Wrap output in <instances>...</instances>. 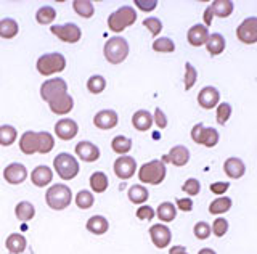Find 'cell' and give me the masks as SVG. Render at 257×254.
<instances>
[{
  "label": "cell",
  "mask_w": 257,
  "mask_h": 254,
  "mask_svg": "<svg viewBox=\"0 0 257 254\" xmlns=\"http://www.w3.org/2000/svg\"><path fill=\"white\" fill-rule=\"evenodd\" d=\"M74 201L79 209H90L95 203V198H93L92 192H88V190H80V192L76 195Z\"/></svg>",
  "instance_id": "60d3db41"
},
{
  "label": "cell",
  "mask_w": 257,
  "mask_h": 254,
  "mask_svg": "<svg viewBox=\"0 0 257 254\" xmlns=\"http://www.w3.org/2000/svg\"><path fill=\"white\" fill-rule=\"evenodd\" d=\"M223 172L227 174V176L230 179H241L244 176V172H246V166L243 163V160H239V158H235V156H231L228 158L227 161L223 163Z\"/></svg>",
  "instance_id": "7402d4cb"
},
{
  "label": "cell",
  "mask_w": 257,
  "mask_h": 254,
  "mask_svg": "<svg viewBox=\"0 0 257 254\" xmlns=\"http://www.w3.org/2000/svg\"><path fill=\"white\" fill-rule=\"evenodd\" d=\"M236 37L239 42L246 45H252L257 42V17L246 18L241 25L236 28Z\"/></svg>",
  "instance_id": "9c48e42d"
},
{
  "label": "cell",
  "mask_w": 257,
  "mask_h": 254,
  "mask_svg": "<svg viewBox=\"0 0 257 254\" xmlns=\"http://www.w3.org/2000/svg\"><path fill=\"white\" fill-rule=\"evenodd\" d=\"M204 124H196L195 127L191 129V140L195 142V144H198V145H201V136H203V131H204Z\"/></svg>",
  "instance_id": "11a10c76"
},
{
  "label": "cell",
  "mask_w": 257,
  "mask_h": 254,
  "mask_svg": "<svg viewBox=\"0 0 257 254\" xmlns=\"http://www.w3.org/2000/svg\"><path fill=\"white\" fill-rule=\"evenodd\" d=\"M150 238L158 249H164L172 241V232L164 224H155L150 227Z\"/></svg>",
  "instance_id": "30bf717a"
},
{
  "label": "cell",
  "mask_w": 257,
  "mask_h": 254,
  "mask_svg": "<svg viewBox=\"0 0 257 254\" xmlns=\"http://www.w3.org/2000/svg\"><path fill=\"white\" fill-rule=\"evenodd\" d=\"M137 217H139L140 220H145V222H150V220H153L155 219V216H156V211L151 208V206H148V204H142L139 209H137Z\"/></svg>",
  "instance_id": "681fc988"
},
{
  "label": "cell",
  "mask_w": 257,
  "mask_h": 254,
  "mask_svg": "<svg viewBox=\"0 0 257 254\" xmlns=\"http://www.w3.org/2000/svg\"><path fill=\"white\" fill-rule=\"evenodd\" d=\"M198 254H217L212 248H203V249H199Z\"/></svg>",
  "instance_id": "680465c9"
},
{
  "label": "cell",
  "mask_w": 257,
  "mask_h": 254,
  "mask_svg": "<svg viewBox=\"0 0 257 254\" xmlns=\"http://www.w3.org/2000/svg\"><path fill=\"white\" fill-rule=\"evenodd\" d=\"M52 34H55L61 42L66 44H76L82 37V31L74 23H66V25H55L50 28Z\"/></svg>",
  "instance_id": "ba28073f"
},
{
  "label": "cell",
  "mask_w": 257,
  "mask_h": 254,
  "mask_svg": "<svg viewBox=\"0 0 257 254\" xmlns=\"http://www.w3.org/2000/svg\"><path fill=\"white\" fill-rule=\"evenodd\" d=\"M15 216L21 222H29L36 216L34 204L29 203V201H20L18 204H16V208H15Z\"/></svg>",
  "instance_id": "83f0119b"
},
{
  "label": "cell",
  "mask_w": 257,
  "mask_h": 254,
  "mask_svg": "<svg viewBox=\"0 0 257 254\" xmlns=\"http://www.w3.org/2000/svg\"><path fill=\"white\" fill-rule=\"evenodd\" d=\"M153 139H155V140H159V139H161V136L156 132V134H153Z\"/></svg>",
  "instance_id": "91938a15"
},
{
  "label": "cell",
  "mask_w": 257,
  "mask_h": 254,
  "mask_svg": "<svg viewBox=\"0 0 257 254\" xmlns=\"http://www.w3.org/2000/svg\"><path fill=\"white\" fill-rule=\"evenodd\" d=\"M211 228H212V233L217 238H222V236L227 235V232H228V220L225 219V217H217L214 220V224L211 225Z\"/></svg>",
  "instance_id": "7dc6e473"
},
{
  "label": "cell",
  "mask_w": 257,
  "mask_h": 254,
  "mask_svg": "<svg viewBox=\"0 0 257 254\" xmlns=\"http://www.w3.org/2000/svg\"><path fill=\"white\" fill-rule=\"evenodd\" d=\"M20 33V26L13 18L0 20V37L2 39H13Z\"/></svg>",
  "instance_id": "4dcf8cb0"
},
{
  "label": "cell",
  "mask_w": 257,
  "mask_h": 254,
  "mask_svg": "<svg viewBox=\"0 0 257 254\" xmlns=\"http://www.w3.org/2000/svg\"><path fill=\"white\" fill-rule=\"evenodd\" d=\"M219 101H220V92L212 85L204 87L198 93V105L203 109H212L219 105Z\"/></svg>",
  "instance_id": "e0dca14e"
},
{
  "label": "cell",
  "mask_w": 257,
  "mask_h": 254,
  "mask_svg": "<svg viewBox=\"0 0 257 254\" xmlns=\"http://www.w3.org/2000/svg\"><path fill=\"white\" fill-rule=\"evenodd\" d=\"M175 201H177L175 208H179L180 211H183V212L193 211V201L190 200V198H179V200H175Z\"/></svg>",
  "instance_id": "db71d44e"
},
{
  "label": "cell",
  "mask_w": 257,
  "mask_h": 254,
  "mask_svg": "<svg viewBox=\"0 0 257 254\" xmlns=\"http://www.w3.org/2000/svg\"><path fill=\"white\" fill-rule=\"evenodd\" d=\"M103 55L111 65H120L128 57V42L124 37H109L103 47Z\"/></svg>",
  "instance_id": "7a4b0ae2"
},
{
  "label": "cell",
  "mask_w": 257,
  "mask_h": 254,
  "mask_svg": "<svg viewBox=\"0 0 257 254\" xmlns=\"http://www.w3.org/2000/svg\"><path fill=\"white\" fill-rule=\"evenodd\" d=\"M212 18H214V15H212V10H211V7H207V9L204 10V15H203V21H204V26L209 28L212 25Z\"/></svg>",
  "instance_id": "9f6ffc18"
},
{
  "label": "cell",
  "mask_w": 257,
  "mask_h": 254,
  "mask_svg": "<svg viewBox=\"0 0 257 254\" xmlns=\"http://www.w3.org/2000/svg\"><path fill=\"white\" fill-rule=\"evenodd\" d=\"M182 190L185 193H187L188 196H196L199 195L201 192V182L198 179H188V180H185L183 182V185H182Z\"/></svg>",
  "instance_id": "c3c4849f"
},
{
  "label": "cell",
  "mask_w": 257,
  "mask_h": 254,
  "mask_svg": "<svg viewBox=\"0 0 257 254\" xmlns=\"http://www.w3.org/2000/svg\"><path fill=\"white\" fill-rule=\"evenodd\" d=\"M109 185L108 176L101 171H96L90 176V188L93 190L95 193H103L106 192V188Z\"/></svg>",
  "instance_id": "1f68e13d"
},
{
  "label": "cell",
  "mask_w": 257,
  "mask_h": 254,
  "mask_svg": "<svg viewBox=\"0 0 257 254\" xmlns=\"http://www.w3.org/2000/svg\"><path fill=\"white\" fill-rule=\"evenodd\" d=\"M20 150L24 155H34L39 152V134L26 131L20 139Z\"/></svg>",
  "instance_id": "44dd1931"
},
{
  "label": "cell",
  "mask_w": 257,
  "mask_h": 254,
  "mask_svg": "<svg viewBox=\"0 0 257 254\" xmlns=\"http://www.w3.org/2000/svg\"><path fill=\"white\" fill-rule=\"evenodd\" d=\"M111 148L114 153H117L120 156H125L132 150V139H128L125 136H116L111 142Z\"/></svg>",
  "instance_id": "d6a6232c"
},
{
  "label": "cell",
  "mask_w": 257,
  "mask_h": 254,
  "mask_svg": "<svg viewBox=\"0 0 257 254\" xmlns=\"http://www.w3.org/2000/svg\"><path fill=\"white\" fill-rule=\"evenodd\" d=\"M53 168H55L56 174H58L63 180H72L79 174L80 166H79L77 160L72 155L60 153V155L55 156Z\"/></svg>",
  "instance_id": "8992f818"
},
{
  "label": "cell",
  "mask_w": 257,
  "mask_h": 254,
  "mask_svg": "<svg viewBox=\"0 0 257 254\" xmlns=\"http://www.w3.org/2000/svg\"><path fill=\"white\" fill-rule=\"evenodd\" d=\"M219 132L214 127H204L203 136H201V145H204L206 148H214L219 144Z\"/></svg>",
  "instance_id": "ab89813d"
},
{
  "label": "cell",
  "mask_w": 257,
  "mask_h": 254,
  "mask_svg": "<svg viewBox=\"0 0 257 254\" xmlns=\"http://www.w3.org/2000/svg\"><path fill=\"white\" fill-rule=\"evenodd\" d=\"M53 180V171L48 168V166H37L34 168V171L31 172V182L34 184L36 187H47L50 185Z\"/></svg>",
  "instance_id": "d6986e66"
},
{
  "label": "cell",
  "mask_w": 257,
  "mask_h": 254,
  "mask_svg": "<svg viewBox=\"0 0 257 254\" xmlns=\"http://www.w3.org/2000/svg\"><path fill=\"white\" fill-rule=\"evenodd\" d=\"M211 192L215 193V195H223L227 190L230 188V184L228 182H214V184H211Z\"/></svg>",
  "instance_id": "f5cc1de1"
},
{
  "label": "cell",
  "mask_w": 257,
  "mask_h": 254,
  "mask_svg": "<svg viewBox=\"0 0 257 254\" xmlns=\"http://www.w3.org/2000/svg\"><path fill=\"white\" fill-rule=\"evenodd\" d=\"M119 122V116L112 109H101L93 116V124L100 131H111Z\"/></svg>",
  "instance_id": "4fadbf2b"
},
{
  "label": "cell",
  "mask_w": 257,
  "mask_h": 254,
  "mask_svg": "<svg viewBox=\"0 0 257 254\" xmlns=\"http://www.w3.org/2000/svg\"><path fill=\"white\" fill-rule=\"evenodd\" d=\"M163 161L164 164L166 163H172L177 168H183V166H187L188 161H190V150L183 145H175L171 148V152L169 155L163 156Z\"/></svg>",
  "instance_id": "5bb4252c"
},
{
  "label": "cell",
  "mask_w": 257,
  "mask_h": 254,
  "mask_svg": "<svg viewBox=\"0 0 257 254\" xmlns=\"http://www.w3.org/2000/svg\"><path fill=\"white\" fill-rule=\"evenodd\" d=\"M198 81V71L196 68L191 65V63H185V76H183V84H185V90H191V87L196 84Z\"/></svg>",
  "instance_id": "b9f144b4"
},
{
  "label": "cell",
  "mask_w": 257,
  "mask_h": 254,
  "mask_svg": "<svg viewBox=\"0 0 257 254\" xmlns=\"http://www.w3.org/2000/svg\"><path fill=\"white\" fill-rule=\"evenodd\" d=\"M169 254H190V252L187 251V248H185V246L175 244V246H172L171 249H169Z\"/></svg>",
  "instance_id": "6f0895ef"
},
{
  "label": "cell",
  "mask_w": 257,
  "mask_h": 254,
  "mask_svg": "<svg viewBox=\"0 0 257 254\" xmlns=\"http://www.w3.org/2000/svg\"><path fill=\"white\" fill-rule=\"evenodd\" d=\"M209 7H211L214 17H219V18L230 17L233 13V9H235V5H233L231 0H214Z\"/></svg>",
  "instance_id": "4316f807"
},
{
  "label": "cell",
  "mask_w": 257,
  "mask_h": 254,
  "mask_svg": "<svg viewBox=\"0 0 257 254\" xmlns=\"http://www.w3.org/2000/svg\"><path fill=\"white\" fill-rule=\"evenodd\" d=\"M16 137H18V132L13 125L10 124H4L0 125V145L2 147H10L16 142Z\"/></svg>",
  "instance_id": "d590c367"
},
{
  "label": "cell",
  "mask_w": 257,
  "mask_h": 254,
  "mask_svg": "<svg viewBox=\"0 0 257 254\" xmlns=\"http://www.w3.org/2000/svg\"><path fill=\"white\" fill-rule=\"evenodd\" d=\"M68 93V84L64 79L61 77H53V79H48L45 81L42 85H40V97H42L44 101H50L60 95Z\"/></svg>",
  "instance_id": "52a82bcc"
},
{
  "label": "cell",
  "mask_w": 257,
  "mask_h": 254,
  "mask_svg": "<svg viewBox=\"0 0 257 254\" xmlns=\"http://www.w3.org/2000/svg\"><path fill=\"white\" fill-rule=\"evenodd\" d=\"M153 122H155L159 129H166V127H167V116L164 114V111L161 108L155 109V114H153Z\"/></svg>",
  "instance_id": "f907efd6"
},
{
  "label": "cell",
  "mask_w": 257,
  "mask_h": 254,
  "mask_svg": "<svg viewBox=\"0 0 257 254\" xmlns=\"http://www.w3.org/2000/svg\"><path fill=\"white\" fill-rule=\"evenodd\" d=\"M209 39V29L204 25H195L188 29L187 33V41L191 47H201L206 45Z\"/></svg>",
  "instance_id": "ffe728a7"
},
{
  "label": "cell",
  "mask_w": 257,
  "mask_h": 254,
  "mask_svg": "<svg viewBox=\"0 0 257 254\" xmlns=\"http://www.w3.org/2000/svg\"><path fill=\"white\" fill-rule=\"evenodd\" d=\"M156 216L161 222H172L177 217V208L175 204H172L171 201H164L158 206L156 209Z\"/></svg>",
  "instance_id": "f546056e"
},
{
  "label": "cell",
  "mask_w": 257,
  "mask_h": 254,
  "mask_svg": "<svg viewBox=\"0 0 257 254\" xmlns=\"http://www.w3.org/2000/svg\"><path fill=\"white\" fill-rule=\"evenodd\" d=\"M104 89H106V79L100 74H95V76H90L87 81V90L93 93V95H98L101 93Z\"/></svg>",
  "instance_id": "f35d334b"
},
{
  "label": "cell",
  "mask_w": 257,
  "mask_h": 254,
  "mask_svg": "<svg viewBox=\"0 0 257 254\" xmlns=\"http://www.w3.org/2000/svg\"><path fill=\"white\" fill-rule=\"evenodd\" d=\"M77 132H79V125H77V122L74 121V119L64 117V119H60V121L55 124V134H56V137L64 140V142H66V140H72V139L77 136Z\"/></svg>",
  "instance_id": "2e32d148"
},
{
  "label": "cell",
  "mask_w": 257,
  "mask_h": 254,
  "mask_svg": "<svg viewBox=\"0 0 257 254\" xmlns=\"http://www.w3.org/2000/svg\"><path fill=\"white\" fill-rule=\"evenodd\" d=\"M76 155L79 160H82L85 163H95L100 160V148L95 144L88 140H82L76 145Z\"/></svg>",
  "instance_id": "9a60e30c"
},
{
  "label": "cell",
  "mask_w": 257,
  "mask_h": 254,
  "mask_svg": "<svg viewBox=\"0 0 257 254\" xmlns=\"http://www.w3.org/2000/svg\"><path fill=\"white\" fill-rule=\"evenodd\" d=\"M45 201L48 208L53 211H63L72 203V192L68 185L64 184H55L47 190Z\"/></svg>",
  "instance_id": "6da1fadb"
},
{
  "label": "cell",
  "mask_w": 257,
  "mask_h": 254,
  "mask_svg": "<svg viewBox=\"0 0 257 254\" xmlns=\"http://www.w3.org/2000/svg\"><path fill=\"white\" fill-rule=\"evenodd\" d=\"M143 26L150 31L153 37H158L161 34V31H163V21L156 17H150L147 20H143Z\"/></svg>",
  "instance_id": "bcb514c9"
},
{
  "label": "cell",
  "mask_w": 257,
  "mask_h": 254,
  "mask_svg": "<svg viewBox=\"0 0 257 254\" xmlns=\"http://www.w3.org/2000/svg\"><path fill=\"white\" fill-rule=\"evenodd\" d=\"M206 49L209 52V55H212V57H217V55L223 53L225 50V37L219 33L215 34H209V39L206 42Z\"/></svg>",
  "instance_id": "484cf974"
},
{
  "label": "cell",
  "mask_w": 257,
  "mask_h": 254,
  "mask_svg": "<svg viewBox=\"0 0 257 254\" xmlns=\"http://www.w3.org/2000/svg\"><path fill=\"white\" fill-rule=\"evenodd\" d=\"M56 18V10L53 7H40V9L36 12V21L39 25H52Z\"/></svg>",
  "instance_id": "8d00e7d4"
},
{
  "label": "cell",
  "mask_w": 257,
  "mask_h": 254,
  "mask_svg": "<svg viewBox=\"0 0 257 254\" xmlns=\"http://www.w3.org/2000/svg\"><path fill=\"white\" fill-rule=\"evenodd\" d=\"M36 68L39 71V74L42 76H52L55 73H61L66 68V58L64 55L53 52V53H44L42 57H39Z\"/></svg>",
  "instance_id": "5b68a950"
},
{
  "label": "cell",
  "mask_w": 257,
  "mask_h": 254,
  "mask_svg": "<svg viewBox=\"0 0 257 254\" xmlns=\"http://www.w3.org/2000/svg\"><path fill=\"white\" fill-rule=\"evenodd\" d=\"M153 50L158 53H172L175 52V44L169 37H159L153 42Z\"/></svg>",
  "instance_id": "7bdbcfd3"
},
{
  "label": "cell",
  "mask_w": 257,
  "mask_h": 254,
  "mask_svg": "<svg viewBox=\"0 0 257 254\" xmlns=\"http://www.w3.org/2000/svg\"><path fill=\"white\" fill-rule=\"evenodd\" d=\"M72 9H74V12L80 18H92L95 13V7L90 0H74Z\"/></svg>",
  "instance_id": "e575fe53"
},
{
  "label": "cell",
  "mask_w": 257,
  "mask_h": 254,
  "mask_svg": "<svg viewBox=\"0 0 257 254\" xmlns=\"http://www.w3.org/2000/svg\"><path fill=\"white\" fill-rule=\"evenodd\" d=\"M85 227H87L88 232L93 233V235H103V233L108 232L109 222H108L106 217H103V216H92L90 219L87 220Z\"/></svg>",
  "instance_id": "d4e9b609"
},
{
  "label": "cell",
  "mask_w": 257,
  "mask_h": 254,
  "mask_svg": "<svg viewBox=\"0 0 257 254\" xmlns=\"http://www.w3.org/2000/svg\"><path fill=\"white\" fill-rule=\"evenodd\" d=\"M48 106H50V111L55 114H68L74 108V98L69 93H64L48 101Z\"/></svg>",
  "instance_id": "ac0fdd59"
},
{
  "label": "cell",
  "mask_w": 257,
  "mask_h": 254,
  "mask_svg": "<svg viewBox=\"0 0 257 254\" xmlns=\"http://www.w3.org/2000/svg\"><path fill=\"white\" fill-rule=\"evenodd\" d=\"M127 196H128V200H131V203L143 204L145 201H148L150 192H148V188H145L143 185H132L128 188Z\"/></svg>",
  "instance_id": "836d02e7"
},
{
  "label": "cell",
  "mask_w": 257,
  "mask_h": 254,
  "mask_svg": "<svg viewBox=\"0 0 257 254\" xmlns=\"http://www.w3.org/2000/svg\"><path fill=\"white\" fill-rule=\"evenodd\" d=\"M132 125L135 127L139 132H147L151 129L153 125V114L147 109H139L135 111L132 116Z\"/></svg>",
  "instance_id": "603a6c76"
},
{
  "label": "cell",
  "mask_w": 257,
  "mask_h": 254,
  "mask_svg": "<svg viewBox=\"0 0 257 254\" xmlns=\"http://www.w3.org/2000/svg\"><path fill=\"white\" fill-rule=\"evenodd\" d=\"M135 7H139L142 12H153L158 7L156 0H135Z\"/></svg>",
  "instance_id": "816d5d0a"
},
{
  "label": "cell",
  "mask_w": 257,
  "mask_h": 254,
  "mask_svg": "<svg viewBox=\"0 0 257 254\" xmlns=\"http://www.w3.org/2000/svg\"><path fill=\"white\" fill-rule=\"evenodd\" d=\"M137 21V12L132 7H120L108 17V28L116 34H120L125 28L132 26Z\"/></svg>",
  "instance_id": "277c9868"
},
{
  "label": "cell",
  "mask_w": 257,
  "mask_h": 254,
  "mask_svg": "<svg viewBox=\"0 0 257 254\" xmlns=\"http://www.w3.org/2000/svg\"><path fill=\"white\" fill-rule=\"evenodd\" d=\"M4 179L10 185H20L28 179V169L21 163H12L4 169Z\"/></svg>",
  "instance_id": "7c38bea8"
},
{
  "label": "cell",
  "mask_w": 257,
  "mask_h": 254,
  "mask_svg": "<svg viewBox=\"0 0 257 254\" xmlns=\"http://www.w3.org/2000/svg\"><path fill=\"white\" fill-rule=\"evenodd\" d=\"M231 105L227 101H223V103H219L217 105V111H215V119H217V124H220V125H225L228 122V119L231 117Z\"/></svg>",
  "instance_id": "ee69618b"
},
{
  "label": "cell",
  "mask_w": 257,
  "mask_h": 254,
  "mask_svg": "<svg viewBox=\"0 0 257 254\" xmlns=\"http://www.w3.org/2000/svg\"><path fill=\"white\" fill-rule=\"evenodd\" d=\"M193 233H195V236L198 238V240H207L212 233V228L207 222L199 220L195 224V227H193Z\"/></svg>",
  "instance_id": "f6af8a7d"
},
{
  "label": "cell",
  "mask_w": 257,
  "mask_h": 254,
  "mask_svg": "<svg viewBox=\"0 0 257 254\" xmlns=\"http://www.w3.org/2000/svg\"><path fill=\"white\" fill-rule=\"evenodd\" d=\"M5 246L12 254H21L26 249L28 241L21 233H10L5 240Z\"/></svg>",
  "instance_id": "cb8c5ba5"
},
{
  "label": "cell",
  "mask_w": 257,
  "mask_h": 254,
  "mask_svg": "<svg viewBox=\"0 0 257 254\" xmlns=\"http://www.w3.org/2000/svg\"><path fill=\"white\" fill-rule=\"evenodd\" d=\"M166 174H167L166 164L161 160H153V161L145 163L139 169V179L142 184L159 185L164 182Z\"/></svg>",
  "instance_id": "3957f363"
},
{
  "label": "cell",
  "mask_w": 257,
  "mask_h": 254,
  "mask_svg": "<svg viewBox=\"0 0 257 254\" xmlns=\"http://www.w3.org/2000/svg\"><path fill=\"white\" fill-rule=\"evenodd\" d=\"M231 198L228 196H219L215 198L214 201H211L209 204V214H212V216H219V214H225L231 209Z\"/></svg>",
  "instance_id": "f1b7e54d"
},
{
  "label": "cell",
  "mask_w": 257,
  "mask_h": 254,
  "mask_svg": "<svg viewBox=\"0 0 257 254\" xmlns=\"http://www.w3.org/2000/svg\"><path fill=\"white\" fill-rule=\"evenodd\" d=\"M39 134V152L40 155H47L50 153L53 147H55V139L50 132L42 131V132H37Z\"/></svg>",
  "instance_id": "74e56055"
},
{
  "label": "cell",
  "mask_w": 257,
  "mask_h": 254,
  "mask_svg": "<svg viewBox=\"0 0 257 254\" xmlns=\"http://www.w3.org/2000/svg\"><path fill=\"white\" fill-rule=\"evenodd\" d=\"M114 174L117 176V179L120 180H128L132 176H135L137 172V161L134 160L132 156H119L117 160L114 161Z\"/></svg>",
  "instance_id": "8fae6325"
}]
</instances>
